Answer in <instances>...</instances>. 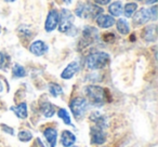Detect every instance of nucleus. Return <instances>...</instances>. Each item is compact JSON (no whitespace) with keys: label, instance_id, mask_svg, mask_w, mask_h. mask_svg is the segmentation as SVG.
Returning <instances> with one entry per match:
<instances>
[{"label":"nucleus","instance_id":"2f4dec72","mask_svg":"<svg viewBox=\"0 0 158 147\" xmlns=\"http://www.w3.org/2000/svg\"><path fill=\"white\" fill-rule=\"evenodd\" d=\"M1 31H2V27L0 26V34H1Z\"/></svg>","mask_w":158,"mask_h":147},{"label":"nucleus","instance_id":"dca6fc26","mask_svg":"<svg viewBox=\"0 0 158 147\" xmlns=\"http://www.w3.org/2000/svg\"><path fill=\"white\" fill-rule=\"evenodd\" d=\"M143 39L146 42H154L156 40V25L152 24L146 26L143 33Z\"/></svg>","mask_w":158,"mask_h":147},{"label":"nucleus","instance_id":"7c9ffc66","mask_svg":"<svg viewBox=\"0 0 158 147\" xmlns=\"http://www.w3.org/2000/svg\"><path fill=\"white\" fill-rule=\"evenodd\" d=\"M6 2H14V1H16V0H5Z\"/></svg>","mask_w":158,"mask_h":147},{"label":"nucleus","instance_id":"6ab92c4d","mask_svg":"<svg viewBox=\"0 0 158 147\" xmlns=\"http://www.w3.org/2000/svg\"><path fill=\"white\" fill-rule=\"evenodd\" d=\"M108 12L113 18H117L123 13V3L121 1H114L108 7Z\"/></svg>","mask_w":158,"mask_h":147},{"label":"nucleus","instance_id":"a878e982","mask_svg":"<svg viewBox=\"0 0 158 147\" xmlns=\"http://www.w3.org/2000/svg\"><path fill=\"white\" fill-rule=\"evenodd\" d=\"M18 137L21 142H29V141L33 138V134L28 131H21V132H19Z\"/></svg>","mask_w":158,"mask_h":147},{"label":"nucleus","instance_id":"72a5a7b5","mask_svg":"<svg viewBox=\"0 0 158 147\" xmlns=\"http://www.w3.org/2000/svg\"><path fill=\"white\" fill-rule=\"evenodd\" d=\"M135 1H141V0H135Z\"/></svg>","mask_w":158,"mask_h":147},{"label":"nucleus","instance_id":"aec40b11","mask_svg":"<svg viewBox=\"0 0 158 147\" xmlns=\"http://www.w3.org/2000/svg\"><path fill=\"white\" fill-rule=\"evenodd\" d=\"M117 31L121 35H128L130 33V25L126 18H119L116 22Z\"/></svg>","mask_w":158,"mask_h":147},{"label":"nucleus","instance_id":"412c9836","mask_svg":"<svg viewBox=\"0 0 158 147\" xmlns=\"http://www.w3.org/2000/svg\"><path fill=\"white\" fill-rule=\"evenodd\" d=\"M136 9H138V5L135 2H128L125 5L123 11L125 13L126 18H132L133 14L135 13Z\"/></svg>","mask_w":158,"mask_h":147},{"label":"nucleus","instance_id":"f257e3e1","mask_svg":"<svg viewBox=\"0 0 158 147\" xmlns=\"http://www.w3.org/2000/svg\"><path fill=\"white\" fill-rule=\"evenodd\" d=\"M85 93L93 106H102L107 101L106 90L100 86H87L85 88Z\"/></svg>","mask_w":158,"mask_h":147},{"label":"nucleus","instance_id":"6e6552de","mask_svg":"<svg viewBox=\"0 0 158 147\" xmlns=\"http://www.w3.org/2000/svg\"><path fill=\"white\" fill-rule=\"evenodd\" d=\"M99 38V31L95 27L86 26L82 31V40L81 42H85V46H88L89 43L95 41Z\"/></svg>","mask_w":158,"mask_h":147},{"label":"nucleus","instance_id":"f3484780","mask_svg":"<svg viewBox=\"0 0 158 147\" xmlns=\"http://www.w3.org/2000/svg\"><path fill=\"white\" fill-rule=\"evenodd\" d=\"M40 112L46 118H50V117H52L54 115L55 108L49 101H44L40 104Z\"/></svg>","mask_w":158,"mask_h":147},{"label":"nucleus","instance_id":"bb28decb","mask_svg":"<svg viewBox=\"0 0 158 147\" xmlns=\"http://www.w3.org/2000/svg\"><path fill=\"white\" fill-rule=\"evenodd\" d=\"M149 12H151L152 20H154V21L157 20V7H156V6H154L152 9H149Z\"/></svg>","mask_w":158,"mask_h":147},{"label":"nucleus","instance_id":"7ed1b4c3","mask_svg":"<svg viewBox=\"0 0 158 147\" xmlns=\"http://www.w3.org/2000/svg\"><path fill=\"white\" fill-rule=\"evenodd\" d=\"M110 62V55L106 52H94L91 53L88 57H87L86 65L89 69L91 70H98L104 68Z\"/></svg>","mask_w":158,"mask_h":147},{"label":"nucleus","instance_id":"c85d7f7f","mask_svg":"<svg viewBox=\"0 0 158 147\" xmlns=\"http://www.w3.org/2000/svg\"><path fill=\"white\" fill-rule=\"evenodd\" d=\"M110 1H112V0H94L95 5H98V6H106V5H108Z\"/></svg>","mask_w":158,"mask_h":147},{"label":"nucleus","instance_id":"5701e85b","mask_svg":"<svg viewBox=\"0 0 158 147\" xmlns=\"http://www.w3.org/2000/svg\"><path fill=\"white\" fill-rule=\"evenodd\" d=\"M57 116L60 117V119L63 120V122L67 125H73L72 123V119H70V116L68 114V112L65 109V108H61V109L57 112Z\"/></svg>","mask_w":158,"mask_h":147},{"label":"nucleus","instance_id":"c756f323","mask_svg":"<svg viewBox=\"0 0 158 147\" xmlns=\"http://www.w3.org/2000/svg\"><path fill=\"white\" fill-rule=\"evenodd\" d=\"M156 2H157V0H145V3H146V5H148V6L155 5Z\"/></svg>","mask_w":158,"mask_h":147},{"label":"nucleus","instance_id":"20e7f679","mask_svg":"<svg viewBox=\"0 0 158 147\" xmlns=\"http://www.w3.org/2000/svg\"><path fill=\"white\" fill-rule=\"evenodd\" d=\"M74 14L68 9H62L61 14H60V21H59V31L60 33L67 34L69 35L72 29H74Z\"/></svg>","mask_w":158,"mask_h":147},{"label":"nucleus","instance_id":"0eeeda50","mask_svg":"<svg viewBox=\"0 0 158 147\" xmlns=\"http://www.w3.org/2000/svg\"><path fill=\"white\" fill-rule=\"evenodd\" d=\"M132 18H133V24L134 25H138V26H140V25L146 24L149 20H152L149 9L141 8V10L135 11V13L133 14Z\"/></svg>","mask_w":158,"mask_h":147},{"label":"nucleus","instance_id":"4be33fe9","mask_svg":"<svg viewBox=\"0 0 158 147\" xmlns=\"http://www.w3.org/2000/svg\"><path fill=\"white\" fill-rule=\"evenodd\" d=\"M12 74L15 78H23L26 76V70L20 64H14L12 67Z\"/></svg>","mask_w":158,"mask_h":147},{"label":"nucleus","instance_id":"a211bd4d","mask_svg":"<svg viewBox=\"0 0 158 147\" xmlns=\"http://www.w3.org/2000/svg\"><path fill=\"white\" fill-rule=\"evenodd\" d=\"M90 119L95 123V127H99L101 129H105L107 123H106V118L99 112H93L90 116Z\"/></svg>","mask_w":158,"mask_h":147},{"label":"nucleus","instance_id":"4468645a","mask_svg":"<svg viewBox=\"0 0 158 147\" xmlns=\"http://www.w3.org/2000/svg\"><path fill=\"white\" fill-rule=\"evenodd\" d=\"M44 135L46 137L48 144L50 145V147H55L56 145V138H57V131L54 128H48L44 130Z\"/></svg>","mask_w":158,"mask_h":147},{"label":"nucleus","instance_id":"473e14b6","mask_svg":"<svg viewBox=\"0 0 158 147\" xmlns=\"http://www.w3.org/2000/svg\"><path fill=\"white\" fill-rule=\"evenodd\" d=\"M70 147H78V146H70Z\"/></svg>","mask_w":158,"mask_h":147},{"label":"nucleus","instance_id":"cd10ccee","mask_svg":"<svg viewBox=\"0 0 158 147\" xmlns=\"http://www.w3.org/2000/svg\"><path fill=\"white\" fill-rule=\"evenodd\" d=\"M1 129H2L3 131L7 132V133L11 134V135H13V134H14L13 129H12V128H10V127H8V125H1Z\"/></svg>","mask_w":158,"mask_h":147},{"label":"nucleus","instance_id":"9d476101","mask_svg":"<svg viewBox=\"0 0 158 147\" xmlns=\"http://www.w3.org/2000/svg\"><path fill=\"white\" fill-rule=\"evenodd\" d=\"M79 68H80V65H79L78 62H72L69 63L67 66L65 67V69L62 71L61 74V78L62 79H65V80H69L76 75L77 72H78Z\"/></svg>","mask_w":158,"mask_h":147},{"label":"nucleus","instance_id":"b1692460","mask_svg":"<svg viewBox=\"0 0 158 147\" xmlns=\"http://www.w3.org/2000/svg\"><path fill=\"white\" fill-rule=\"evenodd\" d=\"M49 92L51 93L52 96L57 97L59 95H61L63 93V89L57 84H49Z\"/></svg>","mask_w":158,"mask_h":147},{"label":"nucleus","instance_id":"1a4fd4ad","mask_svg":"<svg viewBox=\"0 0 158 147\" xmlns=\"http://www.w3.org/2000/svg\"><path fill=\"white\" fill-rule=\"evenodd\" d=\"M91 143L97 145H102L106 142V134L104 132V129H101L99 127L91 128Z\"/></svg>","mask_w":158,"mask_h":147},{"label":"nucleus","instance_id":"f8f14e48","mask_svg":"<svg viewBox=\"0 0 158 147\" xmlns=\"http://www.w3.org/2000/svg\"><path fill=\"white\" fill-rule=\"evenodd\" d=\"M97 24L101 28H110L115 24V18L110 14H100L97 18Z\"/></svg>","mask_w":158,"mask_h":147},{"label":"nucleus","instance_id":"423d86ee","mask_svg":"<svg viewBox=\"0 0 158 147\" xmlns=\"http://www.w3.org/2000/svg\"><path fill=\"white\" fill-rule=\"evenodd\" d=\"M60 21V14L55 9H52L49 11L48 15H47L46 22H44V31L51 33L59 25Z\"/></svg>","mask_w":158,"mask_h":147},{"label":"nucleus","instance_id":"ddd939ff","mask_svg":"<svg viewBox=\"0 0 158 147\" xmlns=\"http://www.w3.org/2000/svg\"><path fill=\"white\" fill-rule=\"evenodd\" d=\"M76 142V136L68 130H64L61 135V143L64 147H70Z\"/></svg>","mask_w":158,"mask_h":147},{"label":"nucleus","instance_id":"f03ea898","mask_svg":"<svg viewBox=\"0 0 158 147\" xmlns=\"http://www.w3.org/2000/svg\"><path fill=\"white\" fill-rule=\"evenodd\" d=\"M102 13H103V9L100 6L90 2H80L75 9V14L81 18H95Z\"/></svg>","mask_w":158,"mask_h":147},{"label":"nucleus","instance_id":"393cba45","mask_svg":"<svg viewBox=\"0 0 158 147\" xmlns=\"http://www.w3.org/2000/svg\"><path fill=\"white\" fill-rule=\"evenodd\" d=\"M10 57L7 53L0 52V69H6L9 65Z\"/></svg>","mask_w":158,"mask_h":147},{"label":"nucleus","instance_id":"9b49d317","mask_svg":"<svg viewBox=\"0 0 158 147\" xmlns=\"http://www.w3.org/2000/svg\"><path fill=\"white\" fill-rule=\"evenodd\" d=\"M29 51L36 56H41L48 51V46L42 40H36L29 47Z\"/></svg>","mask_w":158,"mask_h":147},{"label":"nucleus","instance_id":"39448f33","mask_svg":"<svg viewBox=\"0 0 158 147\" xmlns=\"http://www.w3.org/2000/svg\"><path fill=\"white\" fill-rule=\"evenodd\" d=\"M88 107H89V102L85 97H80V96L75 97L69 103V108L77 120H79V119L85 116Z\"/></svg>","mask_w":158,"mask_h":147},{"label":"nucleus","instance_id":"2eb2a0df","mask_svg":"<svg viewBox=\"0 0 158 147\" xmlns=\"http://www.w3.org/2000/svg\"><path fill=\"white\" fill-rule=\"evenodd\" d=\"M10 110H12V112H13L20 119H26L27 116H28L26 103H21L16 106H11V107H10Z\"/></svg>","mask_w":158,"mask_h":147}]
</instances>
